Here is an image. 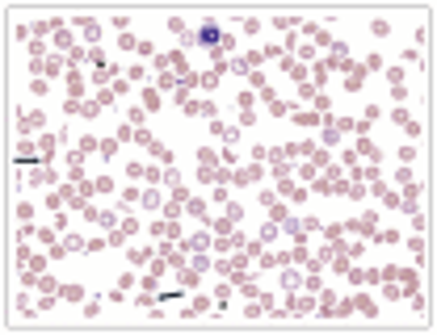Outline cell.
I'll return each instance as SVG.
<instances>
[{"instance_id":"obj_1","label":"cell","mask_w":437,"mask_h":335,"mask_svg":"<svg viewBox=\"0 0 437 335\" xmlns=\"http://www.w3.org/2000/svg\"><path fill=\"white\" fill-rule=\"evenodd\" d=\"M340 67H349V71H345V88H349V92H358V88H362V80H366V67H358V63H340Z\"/></svg>"},{"instance_id":"obj_2","label":"cell","mask_w":437,"mask_h":335,"mask_svg":"<svg viewBox=\"0 0 437 335\" xmlns=\"http://www.w3.org/2000/svg\"><path fill=\"white\" fill-rule=\"evenodd\" d=\"M17 159L21 163H42V147H34V142H17Z\"/></svg>"},{"instance_id":"obj_3","label":"cell","mask_w":437,"mask_h":335,"mask_svg":"<svg viewBox=\"0 0 437 335\" xmlns=\"http://www.w3.org/2000/svg\"><path fill=\"white\" fill-rule=\"evenodd\" d=\"M202 181H206V185H223V181H227V168H215V163L202 168Z\"/></svg>"},{"instance_id":"obj_4","label":"cell","mask_w":437,"mask_h":335,"mask_svg":"<svg viewBox=\"0 0 437 335\" xmlns=\"http://www.w3.org/2000/svg\"><path fill=\"white\" fill-rule=\"evenodd\" d=\"M353 306H358L366 318H374V314H379V302H374V297H366V293H362V297H353Z\"/></svg>"},{"instance_id":"obj_5","label":"cell","mask_w":437,"mask_h":335,"mask_svg":"<svg viewBox=\"0 0 437 335\" xmlns=\"http://www.w3.org/2000/svg\"><path fill=\"white\" fill-rule=\"evenodd\" d=\"M76 26H80V34H84L89 42H97V38H101V30H97V21H93V17H80Z\"/></svg>"},{"instance_id":"obj_6","label":"cell","mask_w":437,"mask_h":335,"mask_svg":"<svg viewBox=\"0 0 437 335\" xmlns=\"http://www.w3.org/2000/svg\"><path fill=\"white\" fill-rule=\"evenodd\" d=\"M349 231H362V235H370V239H374V231H379V226H374V214H366V218L349 222Z\"/></svg>"},{"instance_id":"obj_7","label":"cell","mask_w":437,"mask_h":335,"mask_svg":"<svg viewBox=\"0 0 437 335\" xmlns=\"http://www.w3.org/2000/svg\"><path fill=\"white\" fill-rule=\"evenodd\" d=\"M139 206H143V210H160V206H164V197L156 193V185H151V189H147V193H143V197H139Z\"/></svg>"},{"instance_id":"obj_8","label":"cell","mask_w":437,"mask_h":335,"mask_svg":"<svg viewBox=\"0 0 437 335\" xmlns=\"http://www.w3.org/2000/svg\"><path fill=\"white\" fill-rule=\"evenodd\" d=\"M261 172H265V168H244V172H235V185H252V181H261Z\"/></svg>"},{"instance_id":"obj_9","label":"cell","mask_w":437,"mask_h":335,"mask_svg":"<svg viewBox=\"0 0 437 335\" xmlns=\"http://www.w3.org/2000/svg\"><path fill=\"white\" fill-rule=\"evenodd\" d=\"M160 105H164V101H160V92H156V88H143V109H147V113H156Z\"/></svg>"},{"instance_id":"obj_10","label":"cell","mask_w":437,"mask_h":335,"mask_svg":"<svg viewBox=\"0 0 437 335\" xmlns=\"http://www.w3.org/2000/svg\"><path fill=\"white\" fill-rule=\"evenodd\" d=\"M198 277H202L198 268H177V281H181V285H190V289L198 285Z\"/></svg>"},{"instance_id":"obj_11","label":"cell","mask_w":437,"mask_h":335,"mask_svg":"<svg viewBox=\"0 0 437 335\" xmlns=\"http://www.w3.org/2000/svg\"><path fill=\"white\" fill-rule=\"evenodd\" d=\"M59 297H67V302H84V289H80V285H63Z\"/></svg>"},{"instance_id":"obj_12","label":"cell","mask_w":437,"mask_h":335,"mask_svg":"<svg viewBox=\"0 0 437 335\" xmlns=\"http://www.w3.org/2000/svg\"><path fill=\"white\" fill-rule=\"evenodd\" d=\"M30 181H34V185H55V172H51V168H42V163H38V172H34Z\"/></svg>"},{"instance_id":"obj_13","label":"cell","mask_w":437,"mask_h":335,"mask_svg":"<svg viewBox=\"0 0 437 335\" xmlns=\"http://www.w3.org/2000/svg\"><path fill=\"white\" fill-rule=\"evenodd\" d=\"M307 34H311V38L320 42V46H332V34H328V30H320V26H307Z\"/></svg>"},{"instance_id":"obj_14","label":"cell","mask_w":437,"mask_h":335,"mask_svg":"<svg viewBox=\"0 0 437 335\" xmlns=\"http://www.w3.org/2000/svg\"><path fill=\"white\" fill-rule=\"evenodd\" d=\"M168 30L177 34V38H190V34H194V30H185V21H181V17H168Z\"/></svg>"},{"instance_id":"obj_15","label":"cell","mask_w":437,"mask_h":335,"mask_svg":"<svg viewBox=\"0 0 437 335\" xmlns=\"http://www.w3.org/2000/svg\"><path fill=\"white\" fill-rule=\"evenodd\" d=\"M290 310H294V314H311V310H315V302H311V297H299V302H294Z\"/></svg>"},{"instance_id":"obj_16","label":"cell","mask_w":437,"mask_h":335,"mask_svg":"<svg viewBox=\"0 0 437 335\" xmlns=\"http://www.w3.org/2000/svg\"><path fill=\"white\" fill-rule=\"evenodd\" d=\"M151 155H156V159H164V163H172V151L164 147V142H151Z\"/></svg>"},{"instance_id":"obj_17","label":"cell","mask_w":437,"mask_h":335,"mask_svg":"<svg viewBox=\"0 0 437 335\" xmlns=\"http://www.w3.org/2000/svg\"><path fill=\"white\" fill-rule=\"evenodd\" d=\"M147 260H151V247H135L131 251V264H147Z\"/></svg>"},{"instance_id":"obj_18","label":"cell","mask_w":437,"mask_h":335,"mask_svg":"<svg viewBox=\"0 0 437 335\" xmlns=\"http://www.w3.org/2000/svg\"><path fill=\"white\" fill-rule=\"evenodd\" d=\"M370 34H374V38H387V34H391V21H374Z\"/></svg>"},{"instance_id":"obj_19","label":"cell","mask_w":437,"mask_h":335,"mask_svg":"<svg viewBox=\"0 0 437 335\" xmlns=\"http://www.w3.org/2000/svg\"><path fill=\"white\" fill-rule=\"evenodd\" d=\"M198 113H202V117H215L219 105H215V101H198Z\"/></svg>"},{"instance_id":"obj_20","label":"cell","mask_w":437,"mask_h":335,"mask_svg":"<svg viewBox=\"0 0 437 335\" xmlns=\"http://www.w3.org/2000/svg\"><path fill=\"white\" fill-rule=\"evenodd\" d=\"M269 113H274V117H286L290 105H286V101H269Z\"/></svg>"},{"instance_id":"obj_21","label":"cell","mask_w":437,"mask_h":335,"mask_svg":"<svg viewBox=\"0 0 437 335\" xmlns=\"http://www.w3.org/2000/svg\"><path fill=\"white\" fill-rule=\"evenodd\" d=\"M97 105H101V109H105V105H118V92H114V88H105L101 97H97Z\"/></svg>"},{"instance_id":"obj_22","label":"cell","mask_w":437,"mask_h":335,"mask_svg":"<svg viewBox=\"0 0 437 335\" xmlns=\"http://www.w3.org/2000/svg\"><path fill=\"white\" fill-rule=\"evenodd\" d=\"M362 67H366V71H383V59H379V55H366Z\"/></svg>"},{"instance_id":"obj_23","label":"cell","mask_w":437,"mask_h":335,"mask_svg":"<svg viewBox=\"0 0 437 335\" xmlns=\"http://www.w3.org/2000/svg\"><path fill=\"white\" fill-rule=\"evenodd\" d=\"M67 88L80 92V88H84V76H80V71H72V76H67Z\"/></svg>"},{"instance_id":"obj_24","label":"cell","mask_w":437,"mask_h":335,"mask_svg":"<svg viewBox=\"0 0 437 335\" xmlns=\"http://www.w3.org/2000/svg\"><path fill=\"white\" fill-rule=\"evenodd\" d=\"M38 147H42V159H51V155H55V138H51V134H46V138L38 142Z\"/></svg>"},{"instance_id":"obj_25","label":"cell","mask_w":437,"mask_h":335,"mask_svg":"<svg viewBox=\"0 0 437 335\" xmlns=\"http://www.w3.org/2000/svg\"><path fill=\"white\" fill-rule=\"evenodd\" d=\"M118 206H139V193H135V189H126V193H122V201H118Z\"/></svg>"},{"instance_id":"obj_26","label":"cell","mask_w":437,"mask_h":335,"mask_svg":"<svg viewBox=\"0 0 437 335\" xmlns=\"http://www.w3.org/2000/svg\"><path fill=\"white\" fill-rule=\"evenodd\" d=\"M340 231H345V226H324V239H328V243H336Z\"/></svg>"},{"instance_id":"obj_27","label":"cell","mask_w":437,"mask_h":335,"mask_svg":"<svg viewBox=\"0 0 437 335\" xmlns=\"http://www.w3.org/2000/svg\"><path fill=\"white\" fill-rule=\"evenodd\" d=\"M299 126H320V113H299Z\"/></svg>"},{"instance_id":"obj_28","label":"cell","mask_w":437,"mask_h":335,"mask_svg":"<svg viewBox=\"0 0 437 335\" xmlns=\"http://www.w3.org/2000/svg\"><path fill=\"white\" fill-rule=\"evenodd\" d=\"M135 142H139V147H151V142H156V138H151L147 130H135Z\"/></svg>"},{"instance_id":"obj_29","label":"cell","mask_w":437,"mask_h":335,"mask_svg":"<svg viewBox=\"0 0 437 335\" xmlns=\"http://www.w3.org/2000/svg\"><path fill=\"white\" fill-rule=\"evenodd\" d=\"M274 239H278V226H274V222H269V226H265V231H261V243H274Z\"/></svg>"},{"instance_id":"obj_30","label":"cell","mask_w":437,"mask_h":335,"mask_svg":"<svg viewBox=\"0 0 437 335\" xmlns=\"http://www.w3.org/2000/svg\"><path fill=\"white\" fill-rule=\"evenodd\" d=\"M38 285H42V293H59V285H55L51 277H38Z\"/></svg>"}]
</instances>
